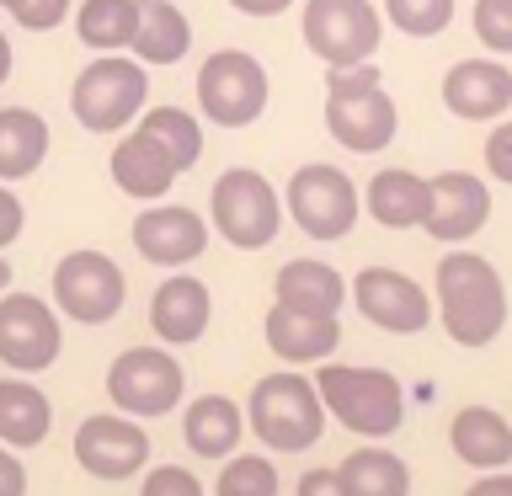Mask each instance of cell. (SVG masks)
<instances>
[{
	"instance_id": "obj_33",
	"label": "cell",
	"mask_w": 512,
	"mask_h": 496,
	"mask_svg": "<svg viewBox=\"0 0 512 496\" xmlns=\"http://www.w3.org/2000/svg\"><path fill=\"white\" fill-rule=\"evenodd\" d=\"M475 38L491 48L496 59L512 54V0H475Z\"/></svg>"
},
{
	"instance_id": "obj_14",
	"label": "cell",
	"mask_w": 512,
	"mask_h": 496,
	"mask_svg": "<svg viewBox=\"0 0 512 496\" xmlns=\"http://www.w3.org/2000/svg\"><path fill=\"white\" fill-rule=\"evenodd\" d=\"M347 299L358 304V315L368 326L390 331V336H416L432 326V299L427 288L400 267H363L347 283Z\"/></svg>"
},
{
	"instance_id": "obj_11",
	"label": "cell",
	"mask_w": 512,
	"mask_h": 496,
	"mask_svg": "<svg viewBox=\"0 0 512 496\" xmlns=\"http://www.w3.org/2000/svg\"><path fill=\"white\" fill-rule=\"evenodd\" d=\"M123 299H128V278L102 251H70L54 267V310L80 320V326H107V320H118Z\"/></svg>"
},
{
	"instance_id": "obj_20",
	"label": "cell",
	"mask_w": 512,
	"mask_h": 496,
	"mask_svg": "<svg viewBox=\"0 0 512 496\" xmlns=\"http://www.w3.org/2000/svg\"><path fill=\"white\" fill-rule=\"evenodd\" d=\"M267 347L278 352L283 363H326L336 342H342V315H310V310H294V304H278L272 299L267 310Z\"/></svg>"
},
{
	"instance_id": "obj_17",
	"label": "cell",
	"mask_w": 512,
	"mask_h": 496,
	"mask_svg": "<svg viewBox=\"0 0 512 496\" xmlns=\"http://www.w3.org/2000/svg\"><path fill=\"white\" fill-rule=\"evenodd\" d=\"M443 107L464 123H496L512 107V70L502 59H459L443 75Z\"/></svg>"
},
{
	"instance_id": "obj_34",
	"label": "cell",
	"mask_w": 512,
	"mask_h": 496,
	"mask_svg": "<svg viewBox=\"0 0 512 496\" xmlns=\"http://www.w3.org/2000/svg\"><path fill=\"white\" fill-rule=\"evenodd\" d=\"M139 496H208V491L192 470H182V464H160V470H144Z\"/></svg>"
},
{
	"instance_id": "obj_8",
	"label": "cell",
	"mask_w": 512,
	"mask_h": 496,
	"mask_svg": "<svg viewBox=\"0 0 512 496\" xmlns=\"http://www.w3.org/2000/svg\"><path fill=\"white\" fill-rule=\"evenodd\" d=\"M363 214V192L352 187L347 171L326 166H299L283 187V219H294L310 240H347L352 224Z\"/></svg>"
},
{
	"instance_id": "obj_39",
	"label": "cell",
	"mask_w": 512,
	"mask_h": 496,
	"mask_svg": "<svg viewBox=\"0 0 512 496\" xmlns=\"http://www.w3.org/2000/svg\"><path fill=\"white\" fill-rule=\"evenodd\" d=\"M0 496H27V464L6 443H0Z\"/></svg>"
},
{
	"instance_id": "obj_13",
	"label": "cell",
	"mask_w": 512,
	"mask_h": 496,
	"mask_svg": "<svg viewBox=\"0 0 512 496\" xmlns=\"http://www.w3.org/2000/svg\"><path fill=\"white\" fill-rule=\"evenodd\" d=\"M75 464L96 480H134L150 470V432L123 411L80 416L75 427Z\"/></svg>"
},
{
	"instance_id": "obj_23",
	"label": "cell",
	"mask_w": 512,
	"mask_h": 496,
	"mask_svg": "<svg viewBox=\"0 0 512 496\" xmlns=\"http://www.w3.org/2000/svg\"><path fill=\"white\" fill-rule=\"evenodd\" d=\"M272 299L294 304V310L310 315H342L347 304V283L331 262H315V256H299V262H283L278 278H272Z\"/></svg>"
},
{
	"instance_id": "obj_43",
	"label": "cell",
	"mask_w": 512,
	"mask_h": 496,
	"mask_svg": "<svg viewBox=\"0 0 512 496\" xmlns=\"http://www.w3.org/2000/svg\"><path fill=\"white\" fill-rule=\"evenodd\" d=\"M6 288H11V262L0 256V294H6Z\"/></svg>"
},
{
	"instance_id": "obj_36",
	"label": "cell",
	"mask_w": 512,
	"mask_h": 496,
	"mask_svg": "<svg viewBox=\"0 0 512 496\" xmlns=\"http://www.w3.org/2000/svg\"><path fill=\"white\" fill-rule=\"evenodd\" d=\"M486 171L496 176V182L512 187V118L496 123L491 134H486Z\"/></svg>"
},
{
	"instance_id": "obj_10",
	"label": "cell",
	"mask_w": 512,
	"mask_h": 496,
	"mask_svg": "<svg viewBox=\"0 0 512 496\" xmlns=\"http://www.w3.org/2000/svg\"><path fill=\"white\" fill-rule=\"evenodd\" d=\"M304 48L326 64H368L384 43V22L374 0H304L299 11Z\"/></svg>"
},
{
	"instance_id": "obj_5",
	"label": "cell",
	"mask_w": 512,
	"mask_h": 496,
	"mask_svg": "<svg viewBox=\"0 0 512 496\" xmlns=\"http://www.w3.org/2000/svg\"><path fill=\"white\" fill-rule=\"evenodd\" d=\"M208 214H214V235L235 251H262L283 230V192L251 166L219 171L214 192H208Z\"/></svg>"
},
{
	"instance_id": "obj_19",
	"label": "cell",
	"mask_w": 512,
	"mask_h": 496,
	"mask_svg": "<svg viewBox=\"0 0 512 496\" xmlns=\"http://www.w3.org/2000/svg\"><path fill=\"white\" fill-rule=\"evenodd\" d=\"M107 171H112V187L128 192V198H139V203H160L171 192V182L182 176V166H176L144 128H128V134L112 144Z\"/></svg>"
},
{
	"instance_id": "obj_28",
	"label": "cell",
	"mask_w": 512,
	"mask_h": 496,
	"mask_svg": "<svg viewBox=\"0 0 512 496\" xmlns=\"http://www.w3.org/2000/svg\"><path fill=\"white\" fill-rule=\"evenodd\" d=\"M48 123L32 107H0V182H22L48 155Z\"/></svg>"
},
{
	"instance_id": "obj_44",
	"label": "cell",
	"mask_w": 512,
	"mask_h": 496,
	"mask_svg": "<svg viewBox=\"0 0 512 496\" xmlns=\"http://www.w3.org/2000/svg\"><path fill=\"white\" fill-rule=\"evenodd\" d=\"M0 6H6V11H16V6H22V0H0Z\"/></svg>"
},
{
	"instance_id": "obj_27",
	"label": "cell",
	"mask_w": 512,
	"mask_h": 496,
	"mask_svg": "<svg viewBox=\"0 0 512 496\" xmlns=\"http://www.w3.org/2000/svg\"><path fill=\"white\" fill-rule=\"evenodd\" d=\"M347 496H411V464L384 443H363L336 464Z\"/></svg>"
},
{
	"instance_id": "obj_25",
	"label": "cell",
	"mask_w": 512,
	"mask_h": 496,
	"mask_svg": "<svg viewBox=\"0 0 512 496\" xmlns=\"http://www.w3.org/2000/svg\"><path fill=\"white\" fill-rule=\"evenodd\" d=\"M192 48V22L176 0H139V27H134V43L128 54L139 64H176L187 59Z\"/></svg>"
},
{
	"instance_id": "obj_35",
	"label": "cell",
	"mask_w": 512,
	"mask_h": 496,
	"mask_svg": "<svg viewBox=\"0 0 512 496\" xmlns=\"http://www.w3.org/2000/svg\"><path fill=\"white\" fill-rule=\"evenodd\" d=\"M70 11H75V0H22L11 16H16V27H27V32H54Z\"/></svg>"
},
{
	"instance_id": "obj_24",
	"label": "cell",
	"mask_w": 512,
	"mask_h": 496,
	"mask_svg": "<svg viewBox=\"0 0 512 496\" xmlns=\"http://www.w3.org/2000/svg\"><path fill=\"white\" fill-rule=\"evenodd\" d=\"M363 214L384 230H422L427 214V176L416 171H374L363 187Z\"/></svg>"
},
{
	"instance_id": "obj_3",
	"label": "cell",
	"mask_w": 512,
	"mask_h": 496,
	"mask_svg": "<svg viewBox=\"0 0 512 496\" xmlns=\"http://www.w3.org/2000/svg\"><path fill=\"white\" fill-rule=\"evenodd\" d=\"M400 112L384 91V75L368 64H331L326 70V134L352 155H379L395 139Z\"/></svg>"
},
{
	"instance_id": "obj_21",
	"label": "cell",
	"mask_w": 512,
	"mask_h": 496,
	"mask_svg": "<svg viewBox=\"0 0 512 496\" xmlns=\"http://www.w3.org/2000/svg\"><path fill=\"white\" fill-rule=\"evenodd\" d=\"M448 448L470 470H507L512 464V422L496 406H459L448 422Z\"/></svg>"
},
{
	"instance_id": "obj_40",
	"label": "cell",
	"mask_w": 512,
	"mask_h": 496,
	"mask_svg": "<svg viewBox=\"0 0 512 496\" xmlns=\"http://www.w3.org/2000/svg\"><path fill=\"white\" fill-rule=\"evenodd\" d=\"M464 496H512V470H486Z\"/></svg>"
},
{
	"instance_id": "obj_4",
	"label": "cell",
	"mask_w": 512,
	"mask_h": 496,
	"mask_svg": "<svg viewBox=\"0 0 512 496\" xmlns=\"http://www.w3.org/2000/svg\"><path fill=\"white\" fill-rule=\"evenodd\" d=\"M326 406H320L315 379H304L299 368H278V374L256 379L246 400V432L256 443H267L272 454H304L326 432Z\"/></svg>"
},
{
	"instance_id": "obj_16",
	"label": "cell",
	"mask_w": 512,
	"mask_h": 496,
	"mask_svg": "<svg viewBox=\"0 0 512 496\" xmlns=\"http://www.w3.org/2000/svg\"><path fill=\"white\" fill-rule=\"evenodd\" d=\"M491 219V187L470 171H438L427 182V214L422 230L438 240V246H464L470 235L486 230Z\"/></svg>"
},
{
	"instance_id": "obj_37",
	"label": "cell",
	"mask_w": 512,
	"mask_h": 496,
	"mask_svg": "<svg viewBox=\"0 0 512 496\" xmlns=\"http://www.w3.org/2000/svg\"><path fill=\"white\" fill-rule=\"evenodd\" d=\"M22 224H27V208L22 198L11 192V182H0V251L16 246V235H22Z\"/></svg>"
},
{
	"instance_id": "obj_18",
	"label": "cell",
	"mask_w": 512,
	"mask_h": 496,
	"mask_svg": "<svg viewBox=\"0 0 512 496\" xmlns=\"http://www.w3.org/2000/svg\"><path fill=\"white\" fill-rule=\"evenodd\" d=\"M208 320H214V299H208V283L192 278V272H171V278L150 294V331L166 347L203 342Z\"/></svg>"
},
{
	"instance_id": "obj_2",
	"label": "cell",
	"mask_w": 512,
	"mask_h": 496,
	"mask_svg": "<svg viewBox=\"0 0 512 496\" xmlns=\"http://www.w3.org/2000/svg\"><path fill=\"white\" fill-rule=\"evenodd\" d=\"M315 390L331 422H342L347 432H358L368 443L395 438L406 422V390L390 368H363V363H320L315 368Z\"/></svg>"
},
{
	"instance_id": "obj_38",
	"label": "cell",
	"mask_w": 512,
	"mask_h": 496,
	"mask_svg": "<svg viewBox=\"0 0 512 496\" xmlns=\"http://www.w3.org/2000/svg\"><path fill=\"white\" fill-rule=\"evenodd\" d=\"M294 496H347L342 475H336V464H320V470H304L299 475V491Z\"/></svg>"
},
{
	"instance_id": "obj_29",
	"label": "cell",
	"mask_w": 512,
	"mask_h": 496,
	"mask_svg": "<svg viewBox=\"0 0 512 496\" xmlns=\"http://www.w3.org/2000/svg\"><path fill=\"white\" fill-rule=\"evenodd\" d=\"M139 27V0H80L75 6V32L96 54H123Z\"/></svg>"
},
{
	"instance_id": "obj_12",
	"label": "cell",
	"mask_w": 512,
	"mask_h": 496,
	"mask_svg": "<svg viewBox=\"0 0 512 496\" xmlns=\"http://www.w3.org/2000/svg\"><path fill=\"white\" fill-rule=\"evenodd\" d=\"M64 347V326L59 310L38 294H0V363L11 374H43L59 363Z\"/></svg>"
},
{
	"instance_id": "obj_30",
	"label": "cell",
	"mask_w": 512,
	"mask_h": 496,
	"mask_svg": "<svg viewBox=\"0 0 512 496\" xmlns=\"http://www.w3.org/2000/svg\"><path fill=\"white\" fill-rule=\"evenodd\" d=\"M134 128H144V134H150L160 150H166L176 166H182V176L198 166V155H203V128H198V118H192L187 107H144Z\"/></svg>"
},
{
	"instance_id": "obj_22",
	"label": "cell",
	"mask_w": 512,
	"mask_h": 496,
	"mask_svg": "<svg viewBox=\"0 0 512 496\" xmlns=\"http://www.w3.org/2000/svg\"><path fill=\"white\" fill-rule=\"evenodd\" d=\"M182 438L198 459H230L240 448V438H246V406L208 390L182 411Z\"/></svg>"
},
{
	"instance_id": "obj_41",
	"label": "cell",
	"mask_w": 512,
	"mask_h": 496,
	"mask_svg": "<svg viewBox=\"0 0 512 496\" xmlns=\"http://www.w3.org/2000/svg\"><path fill=\"white\" fill-rule=\"evenodd\" d=\"M230 6H235L240 16H262V22H267V16H283L294 0H230Z\"/></svg>"
},
{
	"instance_id": "obj_31",
	"label": "cell",
	"mask_w": 512,
	"mask_h": 496,
	"mask_svg": "<svg viewBox=\"0 0 512 496\" xmlns=\"http://www.w3.org/2000/svg\"><path fill=\"white\" fill-rule=\"evenodd\" d=\"M278 464L267 454H235L224 459V470L214 475V496H278Z\"/></svg>"
},
{
	"instance_id": "obj_32",
	"label": "cell",
	"mask_w": 512,
	"mask_h": 496,
	"mask_svg": "<svg viewBox=\"0 0 512 496\" xmlns=\"http://www.w3.org/2000/svg\"><path fill=\"white\" fill-rule=\"evenodd\" d=\"M384 16L406 38H438L454 22V0H384Z\"/></svg>"
},
{
	"instance_id": "obj_42",
	"label": "cell",
	"mask_w": 512,
	"mask_h": 496,
	"mask_svg": "<svg viewBox=\"0 0 512 496\" xmlns=\"http://www.w3.org/2000/svg\"><path fill=\"white\" fill-rule=\"evenodd\" d=\"M6 80H11V38L0 32V86H6Z\"/></svg>"
},
{
	"instance_id": "obj_15",
	"label": "cell",
	"mask_w": 512,
	"mask_h": 496,
	"mask_svg": "<svg viewBox=\"0 0 512 496\" xmlns=\"http://www.w3.org/2000/svg\"><path fill=\"white\" fill-rule=\"evenodd\" d=\"M128 235H134V251L144 262H155L166 272L192 267L208 251V219L198 208H182V203H150L144 214H134Z\"/></svg>"
},
{
	"instance_id": "obj_1",
	"label": "cell",
	"mask_w": 512,
	"mask_h": 496,
	"mask_svg": "<svg viewBox=\"0 0 512 496\" xmlns=\"http://www.w3.org/2000/svg\"><path fill=\"white\" fill-rule=\"evenodd\" d=\"M432 320L459 347H486L507 326V283L486 256L448 251L432 272Z\"/></svg>"
},
{
	"instance_id": "obj_9",
	"label": "cell",
	"mask_w": 512,
	"mask_h": 496,
	"mask_svg": "<svg viewBox=\"0 0 512 496\" xmlns=\"http://www.w3.org/2000/svg\"><path fill=\"white\" fill-rule=\"evenodd\" d=\"M182 390H187V374H182V363L171 358V347H128L107 368L112 411L134 416V422L171 416L182 406Z\"/></svg>"
},
{
	"instance_id": "obj_6",
	"label": "cell",
	"mask_w": 512,
	"mask_h": 496,
	"mask_svg": "<svg viewBox=\"0 0 512 496\" xmlns=\"http://www.w3.org/2000/svg\"><path fill=\"white\" fill-rule=\"evenodd\" d=\"M150 102V75L139 59L123 54H96L70 86V112L86 134H118Z\"/></svg>"
},
{
	"instance_id": "obj_26",
	"label": "cell",
	"mask_w": 512,
	"mask_h": 496,
	"mask_svg": "<svg viewBox=\"0 0 512 496\" xmlns=\"http://www.w3.org/2000/svg\"><path fill=\"white\" fill-rule=\"evenodd\" d=\"M54 432V406L27 374L0 379V443L6 448H38Z\"/></svg>"
},
{
	"instance_id": "obj_7",
	"label": "cell",
	"mask_w": 512,
	"mask_h": 496,
	"mask_svg": "<svg viewBox=\"0 0 512 496\" xmlns=\"http://www.w3.org/2000/svg\"><path fill=\"white\" fill-rule=\"evenodd\" d=\"M272 80L262 70V59L246 48H219L203 59L198 70V112L214 128H251L267 112Z\"/></svg>"
}]
</instances>
